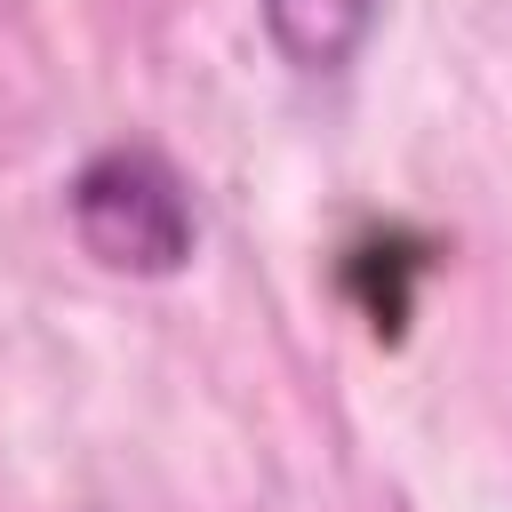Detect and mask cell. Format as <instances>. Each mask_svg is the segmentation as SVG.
Here are the masks:
<instances>
[{
	"label": "cell",
	"instance_id": "6da1fadb",
	"mask_svg": "<svg viewBox=\"0 0 512 512\" xmlns=\"http://www.w3.org/2000/svg\"><path fill=\"white\" fill-rule=\"evenodd\" d=\"M64 224L80 240V256L96 272L120 280H176L200 248V216H192V184L160 144H96L72 184H64Z\"/></svg>",
	"mask_w": 512,
	"mask_h": 512
},
{
	"label": "cell",
	"instance_id": "7a4b0ae2",
	"mask_svg": "<svg viewBox=\"0 0 512 512\" xmlns=\"http://www.w3.org/2000/svg\"><path fill=\"white\" fill-rule=\"evenodd\" d=\"M264 16V40L288 72L304 80H336L360 64V48L376 40L384 24V0H256Z\"/></svg>",
	"mask_w": 512,
	"mask_h": 512
}]
</instances>
